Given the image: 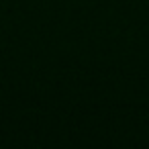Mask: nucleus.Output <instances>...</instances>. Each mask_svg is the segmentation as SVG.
Listing matches in <instances>:
<instances>
[]
</instances>
